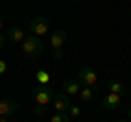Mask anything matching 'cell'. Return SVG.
<instances>
[{"instance_id": "1", "label": "cell", "mask_w": 131, "mask_h": 122, "mask_svg": "<svg viewBox=\"0 0 131 122\" xmlns=\"http://www.w3.org/2000/svg\"><path fill=\"white\" fill-rule=\"evenodd\" d=\"M52 98H55V94H52V89L48 87V85H35L33 87V100H35V113L37 116H42V113H46V109L52 105Z\"/></svg>"}, {"instance_id": "2", "label": "cell", "mask_w": 131, "mask_h": 122, "mask_svg": "<svg viewBox=\"0 0 131 122\" xmlns=\"http://www.w3.org/2000/svg\"><path fill=\"white\" fill-rule=\"evenodd\" d=\"M48 46H50L52 59L59 61L61 57H63V46H66V31H63V28H57V31H52V33H50Z\"/></svg>"}, {"instance_id": "3", "label": "cell", "mask_w": 131, "mask_h": 122, "mask_svg": "<svg viewBox=\"0 0 131 122\" xmlns=\"http://www.w3.org/2000/svg\"><path fill=\"white\" fill-rule=\"evenodd\" d=\"M42 52H44V42L39 37L28 35V37L22 42V55L26 57V59H37Z\"/></svg>"}, {"instance_id": "4", "label": "cell", "mask_w": 131, "mask_h": 122, "mask_svg": "<svg viewBox=\"0 0 131 122\" xmlns=\"http://www.w3.org/2000/svg\"><path fill=\"white\" fill-rule=\"evenodd\" d=\"M77 81H79L83 87H92V89H94V87L98 85V74H96V70H94V68L85 66V68H81V70H79Z\"/></svg>"}, {"instance_id": "5", "label": "cell", "mask_w": 131, "mask_h": 122, "mask_svg": "<svg viewBox=\"0 0 131 122\" xmlns=\"http://www.w3.org/2000/svg\"><path fill=\"white\" fill-rule=\"evenodd\" d=\"M50 33V26H48V20L46 18H33L31 20V35L33 37H39L42 39L44 35Z\"/></svg>"}, {"instance_id": "6", "label": "cell", "mask_w": 131, "mask_h": 122, "mask_svg": "<svg viewBox=\"0 0 131 122\" xmlns=\"http://www.w3.org/2000/svg\"><path fill=\"white\" fill-rule=\"evenodd\" d=\"M70 96H66L63 92L61 94H55V98H52V111L55 113H68V109H70Z\"/></svg>"}, {"instance_id": "7", "label": "cell", "mask_w": 131, "mask_h": 122, "mask_svg": "<svg viewBox=\"0 0 131 122\" xmlns=\"http://www.w3.org/2000/svg\"><path fill=\"white\" fill-rule=\"evenodd\" d=\"M15 111H18V100H13V98H2L0 100V116L11 118Z\"/></svg>"}, {"instance_id": "8", "label": "cell", "mask_w": 131, "mask_h": 122, "mask_svg": "<svg viewBox=\"0 0 131 122\" xmlns=\"http://www.w3.org/2000/svg\"><path fill=\"white\" fill-rule=\"evenodd\" d=\"M7 39H9L11 44H22L24 39H26V33H24L22 26H11L9 31H7Z\"/></svg>"}, {"instance_id": "9", "label": "cell", "mask_w": 131, "mask_h": 122, "mask_svg": "<svg viewBox=\"0 0 131 122\" xmlns=\"http://www.w3.org/2000/svg\"><path fill=\"white\" fill-rule=\"evenodd\" d=\"M101 105H103L105 109H118V107H120V94H112V92H107V94L103 96V100H101Z\"/></svg>"}, {"instance_id": "10", "label": "cell", "mask_w": 131, "mask_h": 122, "mask_svg": "<svg viewBox=\"0 0 131 122\" xmlns=\"http://www.w3.org/2000/svg\"><path fill=\"white\" fill-rule=\"evenodd\" d=\"M61 87H63V94H66V96H79V92H81V87H83V85L74 79V81H63V85H61Z\"/></svg>"}, {"instance_id": "11", "label": "cell", "mask_w": 131, "mask_h": 122, "mask_svg": "<svg viewBox=\"0 0 131 122\" xmlns=\"http://www.w3.org/2000/svg\"><path fill=\"white\" fill-rule=\"evenodd\" d=\"M33 83L35 85H48L50 83V74H48L46 70H37L35 76H33Z\"/></svg>"}, {"instance_id": "12", "label": "cell", "mask_w": 131, "mask_h": 122, "mask_svg": "<svg viewBox=\"0 0 131 122\" xmlns=\"http://www.w3.org/2000/svg\"><path fill=\"white\" fill-rule=\"evenodd\" d=\"M79 100H81V103H85V105L92 103V100H94V89H92V87H81V92H79Z\"/></svg>"}, {"instance_id": "13", "label": "cell", "mask_w": 131, "mask_h": 122, "mask_svg": "<svg viewBox=\"0 0 131 122\" xmlns=\"http://www.w3.org/2000/svg\"><path fill=\"white\" fill-rule=\"evenodd\" d=\"M107 89H109V92H112V94H122V92H125V85H122L120 83V81H109V83H107Z\"/></svg>"}, {"instance_id": "14", "label": "cell", "mask_w": 131, "mask_h": 122, "mask_svg": "<svg viewBox=\"0 0 131 122\" xmlns=\"http://www.w3.org/2000/svg\"><path fill=\"white\" fill-rule=\"evenodd\" d=\"M72 118L68 116V113H55L52 111V116H50V122H70Z\"/></svg>"}, {"instance_id": "15", "label": "cell", "mask_w": 131, "mask_h": 122, "mask_svg": "<svg viewBox=\"0 0 131 122\" xmlns=\"http://www.w3.org/2000/svg\"><path fill=\"white\" fill-rule=\"evenodd\" d=\"M68 116H70V118H79V116H81V107H79V105H70Z\"/></svg>"}, {"instance_id": "16", "label": "cell", "mask_w": 131, "mask_h": 122, "mask_svg": "<svg viewBox=\"0 0 131 122\" xmlns=\"http://www.w3.org/2000/svg\"><path fill=\"white\" fill-rule=\"evenodd\" d=\"M5 72H7V61L0 59V74H5Z\"/></svg>"}, {"instance_id": "17", "label": "cell", "mask_w": 131, "mask_h": 122, "mask_svg": "<svg viewBox=\"0 0 131 122\" xmlns=\"http://www.w3.org/2000/svg\"><path fill=\"white\" fill-rule=\"evenodd\" d=\"M5 42H7V37H5V35H2V33H0V48L5 46Z\"/></svg>"}, {"instance_id": "18", "label": "cell", "mask_w": 131, "mask_h": 122, "mask_svg": "<svg viewBox=\"0 0 131 122\" xmlns=\"http://www.w3.org/2000/svg\"><path fill=\"white\" fill-rule=\"evenodd\" d=\"M0 122H11L9 118H5V116H0Z\"/></svg>"}, {"instance_id": "19", "label": "cell", "mask_w": 131, "mask_h": 122, "mask_svg": "<svg viewBox=\"0 0 131 122\" xmlns=\"http://www.w3.org/2000/svg\"><path fill=\"white\" fill-rule=\"evenodd\" d=\"M2 28H5V22H2V18H0V33H2Z\"/></svg>"}, {"instance_id": "20", "label": "cell", "mask_w": 131, "mask_h": 122, "mask_svg": "<svg viewBox=\"0 0 131 122\" xmlns=\"http://www.w3.org/2000/svg\"><path fill=\"white\" fill-rule=\"evenodd\" d=\"M129 120H131V105H129Z\"/></svg>"}, {"instance_id": "21", "label": "cell", "mask_w": 131, "mask_h": 122, "mask_svg": "<svg viewBox=\"0 0 131 122\" xmlns=\"http://www.w3.org/2000/svg\"><path fill=\"white\" fill-rule=\"evenodd\" d=\"M118 122H131V120H118Z\"/></svg>"}]
</instances>
